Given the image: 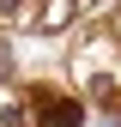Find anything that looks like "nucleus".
I'll return each instance as SVG.
<instances>
[{
    "mask_svg": "<svg viewBox=\"0 0 121 127\" xmlns=\"http://www.w3.org/2000/svg\"><path fill=\"white\" fill-rule=\"evenodd\" d=\"M79 115H85V109L73 97H49V91L30 97V127H79Z\"/></svg>",
    "mask_w": 121,
    "mask_h": 127,
    "instance_id": "f257e3e1",
    "label": "nucleus"
}]
</instances>
